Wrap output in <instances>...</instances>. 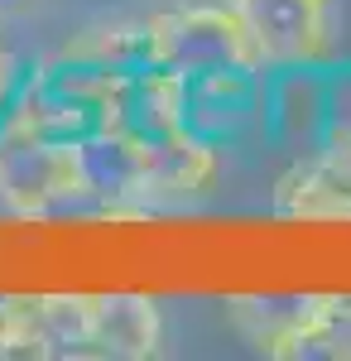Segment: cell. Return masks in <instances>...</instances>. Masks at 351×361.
Returning <instances> with one entry per match:
<instances>
[{
	"label": "cell",
	"mask_w": 351,
	"mask_h": 361,
	"mask_svg": "<svg viewBox=\"0 0 351 361\" xmlns=\"http://www.w3.org/2000/svg\"><path fill=\"white\" fill-rule=\"evenodd\" d=\"M149 58L178 78H212V73H265L250 25L236 5H178L149 20Z\"/></svg>",
	"instance_id": "cell-1"
},
{
	"label": "cell",
	"mask_w": 351,
	"mask_h": 361,
	"mask_svg": "<svg viewBox=\"0 0 351 361\" xmlns=\"http://www.w3.org/2000/svg\"><path fill=\"white\" fill-rule=\"evenodd\" d=\"M183 130L202 135L216 149L265 135V73H212L188 78V121Z\"/></svg>",
	"instance_id": "cell-5"
},
{
	"label": "cell",
	"mask_w": 351,
	"mask_h": 361,
	"mask_svg": "<svg viewBox=\"0 0 351 361\" xmlns=\"http://www.w3.org/2000/svg\"><path fill=\"white\" fill-rule=\"evenodd\" d=\"M39 0H0V20H20V15H29Z\"/></svg>",
	"instance_id": "cell-14"
},
{
	"label": "cell",
	"mask_w": 351,
	"mask_h": 361,
	"mask_svg": "<svg viewBox=\"0 0 351 361\" xmlns=\"http://www.w3.org/2000/svg\"><path fill=\"white\" fill-rule=\"evenodd\" d=\"M270 68L332 58V0H231Z\"/></svg>",
	"instance_id": "cell-6"
},
{
	"label": "cell",
	"mask_w": 351,
	"mask_h": 361,
	"mask_svg": "<svg viewBox=\"0 0 351 361\" xmlns=\"http://www.w3.org/2000/svg\"><path fill=\"white\" fill-rule=\"evenodd\" d=\"M188 121V78L168 68H140L130 78H116V126L140 140L183 130Z\"/></svg>",
	"instance_id": "cell-10"
},
{
	"label": "cell",
	"mask_w": 351,
	"mask_h": 361,
	"mask_svg": "<svg viewBox=\"0 0 351 361\" xmlns=\"http://www.w3.org/2000/svg\"><path fill=\"white\" fill-rule=\"evenodd\" d=\"M78 164L92 197H106V202L144 197V140L121 126L78 140Z\"/></svg>",
	"instance_id": "cell-11"
},
{
	"label": "cell",
	"mask_w": 351,
	"mask_h": 361,
	"mask_svg": "<svg viewBox=\"0 0 351 361\" xmlns=\"http://www.w3.org/2000/svg\"><path fill=\"white\" fill-rule=\"evenodd\" d=\"M82 197L92 193L78 164V145L29 135V130L0 135V202L10 212L44 217L58 207H73Z\"/></svg>",
	"instance_id": "cell-4"
},
{
	"label": "cell",
	"mask_w": 351,
	"mask_h": 361,
	"mask_svg": "<svg viewBox=\"0 0 351 361\" xmlns=\"http://www.w3.org/2000/svg\"><path fill=\"white\" fill-rule=\"evenodd\" d=\"M221 183V149L192 130L144 140V197H207Z\"/></svg>",
	"instance_id": "cell-8"
},
{
	"label": "cell",
	"mask_w": 351,
	"mask_h": 361,
	"mask_svg": "<svg viewBox=\"0 0 351 361\" xmlns=\"http://www.w3.org/2000/svg\"><path fill=\"white\" fill-rule=\"evenodd\" d=\"M265 135L318 149L323 135V63H289L265 78Z\"/></svg>",
	"instance_id": "cell-9"
},
{
	"label": "cell",
	"mask_w": 351,
	"mask_h": 361,
	"mask_svg": "<svg viewBox=\"0 0 351 361\" xmlns=\"http://www.w3.org/2000/svg\"><path fill=\"white\" fill-rule=\"evenodd\" d=\"M231 318L265 357L279 361H351V294L298 299H236Z\"/></svg>",
	"instance_id": "cell-2"
},
{
	"label": "cell",
	"mask_w": 351,
	"mask_h": 361,
	"mask_svg": "<svg viewBox=\"0 0 351 361\" xmlns=\"http://www.w3.org/2000/svg\"><path fill=\"white\" fill-rule=\"evenodd\" d=\"M58 58L78 63L87 73H101V78H130L140 68H154V58H149V20H140V25L135 20L92 25V29H82Z\"/></svg>",
	"instance_id": "cell-12"
},
{
	"label": "cell",
	"mask_w": 351,
	"mask_h": 361,
	"mask_svg": "<svg viewBox=\"0 0 351 361\" xmlns=\"http://www.w3.org/2000/svg\"><path fill=\"white\" fill-rule=\"evenodd\" d=\"M274 212L289 222H351V145H318L274 183Z\"/></svg>",
	"instance_id": "cell-7"
},
{
	"label": "cell",
	"mask_w": 351,
	"mask_h": 361,
	"mask_svg": "<svg viewBox=\"0 0 351 361\" xmlns=\"http://www.w3.org/2000/svg\"><path fill=\"white\" fill-rule=\"evenodd\" d=\"M318 145H351V63H323V135Z\"/></svg>",
	"instance_id": "cell-13"
},
{
	"label": "cell",
	"mask_w": 351,
	"mask_h": 361,
	"mask_svg": "<svg viewBox=\"0 0 351 361\" xmlns=\"http://www.w3.org/2000/svg\"><path fill=\"white\" fill-rule=\"evenodd\" d=\"M106 294H20L0 299V357L106 361L101 357Z\"/></svg>",
	"instance_id": "cell-3"
}]
</instances>
